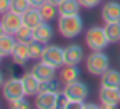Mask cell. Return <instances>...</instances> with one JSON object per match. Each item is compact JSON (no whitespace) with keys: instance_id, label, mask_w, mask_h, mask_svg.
Returning <instances> with one entry per match:
<instances>
[{"instance_id":"cell-10","label":"cell","mask_w":120,"mask_h":109,"mask_svg":"<svg viewBox=\"0 0 120 109\" xmlns=\"http://www.w3.org/2000/svg\"><path fill=\"white\" fill-rule=\"evenodd\" d=\"M84 58V50L81 46L78 44H71L67 46L64 49V61L65 65H78Z\"/></svg>"},{"instance_id":"cell-35","label":"cell","mask_w":120,"mask_h":109,"mask_svg":"<svg viewBox=\"0 0 120 109\" xmlns=\"http://www.w3.org/2000/svg\"><path fill=\"white\" fill-rule=\"evenodd\" d=\"M6 33V30H5V27H3V24H2V21H0V36H3Z\"/></svg>"},{"instance_id":"cell-18","label":"cell","mask_w":120,"mask_h":109,"mask_svg":"<svg viewBox=\"0 0 120 109\" xmlns=\"http://www.w3.org/2000/svg\"><path fill=\"white\" fill-rule=\"evenodd\" d=\"M15 44H17V39L11 33H5L3 36H0V55H2V58L11 56Z\"/></svg>"},{"instance_id":"cell-4","label":"cell","mask_w":120,"mask_h":109,"mask_svg":"<svg viewBox=\"0 0 120 109\" xmlns=\"http://www.w3.org/2000/svg\"><path fill=\"white\" fill-rule=\"evenodd\" d=\"M2 92H3V97L9 103L18 100V98H23L26 94H24L21 77H11V79H8L2 86Z\"/></svg>"},{"instance_id":"cell-15","label":"cell","mask_w":120,"mask_h":109,"mask_svg":"<svg viewBox=\"0 0 120 109\" xmlns=\"http://www.w3.org/2000/svg\"><path fill=\"white\" fill-rule=\"evenodd\" d=\"M12 61L17 62V64H21V65H26V62L30 59V55H29V47H27L26 42H18L15 44L14 50H12Z\"/></svg>"},{"instance_id":"cell-17","label":"cell","mask_w":120,"mask_h":109,"mask_svg":"<svg viewBox=\"0 0 120 109\" xmlns=\"http://www.w3.org/2000/svg\"><path fill=\"white\" fill-rule=\"evenodd\" d=\"M52 36H53L52 26H50V24H47L46 21H43L40 26H37L35 29H34V39L43 42V44H47V42L50 41V38H52Z\"/></svg>"},{"instance_id":"cell-9","label":"cell","mask_w":120,"mask_h":109,"mask_svg":"<svg viewBox=\"0 0 120 109\" xmlns=\"http://www.w3.org/2000/svg\"><path fill=\"white\" fill-rule=\"evenodd\" d=\"M59 92H38L35 98V106L38 109H56V102H58Z\"/></svg>"},{"instance_id":"cell-2","label":"cell","mask_w":120,"mask_h":109,"mask_svg":"<svg viewBox=\"0 0 120 109\" xmlns=\"http://www.w3.org/2000/svg\"><path fill=\"white\" fill-rule=\"evenodd\" d=\"M85 42L93 52H102L109 44L108 36L105 33V27L94 26L91 29H88L87 35H85Z\"/></svg>"},{"instance_id":"cell-31","label":"cell","mask_w":120,"mask_h":109,"mask_svg":"<svg viewBox=\"0 0 120 109\" xmlns=\"http://www.w3.org/2000/svg\"><path fill=\"white\" fill-rule=\"evenodd\" d=\"M11 9V0H0V15Z\"/></svg>"},{"instance_id":"cell-8","label":"cell","mask_w":120,"mask_h":109,"mask_svg":"<svg viewBox=\"0 0 120 109\" xmlns=\"http://www.w3.org/2000/svg\"><path fill=\"white\" fill-rule=\"evenodd\" d=\"M55 70H56L55 67H52V65H49V64L41 61V62H37V64L34 65L30 73H32L40 82H44V80H50V79L55 77Z\"/></svg>"},{"instance_id":"cell-11","label":"cell","mask_w":120,"mask_h":109,"mask_svg":"<svg viewBox=\"0 0 120 109\" xmlns=\"http://www.w3.org/2000/svg\"><path fill=\"white\" fill-rule=\"evenodd\" d=\"M99 98L102 102V105H117L120 103V88L100 86Z\"/></svg>"},{"instance_id":"cell-39","label":"cell","mask_w":120,"mask_h":109,"mask_svg":"<svg viewBox=\"0 0 120 109\" xmlns=\"http://www.w3.org/2000/svg\"><path fill=\"white\" fill-rule=\"evenodd\" d=\"M0 61H2V55H0Z\"/></svg>"},{"instance_id":"cell-38","label":"cell","mask_w":120,"mask_h":109,"mask_svg":"<svg viewBox=\"0 0 120 109\" xmlns=\"http://www.w3.org/2000/svg\"><path fill=\"white\" fill-rule=\"evenodd\" d=\"M3 83H5V79H3V74L0 73V88L3 86Z\"/></svg>"},{"instance_id":"cell-6","label":"cell","mask_w":120,"mask_h":109,"mask_svg":"<svg viewBox=\"0 0 120 109\" xmlns=\"http://www.w3.org/2000/svg\"><path fill=\"white\" fill-rule=\"evenodd\" d=\"M62 92L70 102H84L88 95V88L85 83L79 82V80H75V82L65 83Z\"/></svg>"},{"instance_id":"cell-29","label":"cell","mask_w":120,"mask_h":109,"mask_svg":"<svg viewBox=\"0 0 120 109\" xmlns=\"http://www.w3.org/2000/svg\"><path fill=\"white\" fill-rule=\"evenodd\" d=\"M68 102L70 100L64 95V92H59L58 94V102H56V109H67Z\"/></svg>"},{"instance_id":"cell-36","label":"cell","mask_w":120,"mask_h":109,"mask_svg":"<svg viewBox=\"0 0 120 109\" xmlns=\"http://www.w3.org/2000/svg\"><path fill=\"white\" fill-rule=\"evenodd\" d=\"M47 2H49V3H52V5H55V6H58L59 3L62 2V0H47Z\"/></svg>"},{"instance_id":"cell-14","label":"cell","mask_w":120,"mask_h":109,"mask_svg":"<svg viewBox=\"0 0 120 109\" xmlns=\"http://www.w3.org/2000/svg\"><path fill=\"white\" fill-rule=\"evenodd\" d=\"M44 21V18L41 17V12L38 8H29L26 12L23 14V24H26L27 27L30 29H35L37 26H40L41 23Z\"/></svg>"},{"instance_id":"cell-33","label":"cell","mask_w":120,"mask_h":109,"mask_svg":"<svg viewBox=\"0 0 120 109\" xmlns=\"http://www.w3.org/2000/svg\"><path fill=\"white\" fill-rule=\"evenodd\" d=\"M47 0H29V3H30V6H34V8H40L43 3H46Z\"/></svg>"},{"instance_id":"cell-34","label":"cell","mask_w":120,"mask_h":109,"mask_svg":"<svg viewBox=\"0 0 120 109\" xmlns=\"http://www.w3.org/2000/svg\"><path fill=\"white\" fill-rule=\"evenodd\" d=\"M99 105H91V103H84V109H97Z\"/></svg>"},{"instance_id":"cell-22","label":"cell","mask_w":120,"mask_h":109,"mask_svg":"<svg viewBox=\"0 0 120 109\" xmlns=\"http://www.w3.org/2000/svg\"><path fill=\"white\" fill-rule=\"evenodd\" d=\"M105 33H106V36H108V41L109 42H117V41H120V21L106 23Z\"/></svg>"},{"instance_id":"cell-25","label":"cell","mask_w":120,"mask_h":109,"mask_svg":"<svg viewBox=\"0 0 120 109\" xmlns=\"http://www.w3.org/2000/svg\"><path fill=\"white\" fill-rule=\"evenodd\" d=\"M27 47H29V55H30V59H41V55L44 52V47L46 46L43 42L37 41V39H32V41L27 42Z\"/></svg>"},{"instance_id":"cell-13","label":"cell","mask_w":120,"mask_h":109,"mask_svg":"<svg viewBox=\"0 0 120 109\" xmlns=\"http://www.w3.org/2000/svg\"><path fill=\"white\" fill-rule=\"evenodd\" d=\"M21 82H23V88H24V94L27 97H32L37 95L40 92V80L34 76L32 73H24L21 77Z\"/></svg>"},{"instance_id":"cell-19","label":"cell","mask_w":120,"mask_h":109,"mask_svg":"<svg viewBox=\"0 0 120 109\" xmlns=\"http://www.w3.org/2000/svg\"><path fill=\"white\" fill-rule=\"evenodd\" d=\"M79 74H81V71L76 65H65V67H62V70L59 71V80L65 85V83L78 80Z\"/></svg>"},{"instance_id":"cell-7","label":"cell","mask_w":120,"mask_h":109,"mask_svg":"<svg viewBox=\"0 0 120 109\" xmlns=\"http://www.w3.org/2000/svg\"><path fill=\"white\" fill-rule=\"evenodd\" d=\"M2 24L5 27L6 33H11L14 35L21 26H23V15L21 14H17V12H12V11H8L2 15Z\"/></svg>"},{"instance_id":"cell-20","label":"cell","mask_w":120,"mask_h":109,"mask_svg":"<svg viewBox=\"0 0 120 109\" xmlns=\"http://www.w3.org/2000/svg\"><path fill=\"white\" fill-rule=\"evenodd\" d=\"M81 3L78 0H62L58 5V12L59 15H75L79 14Z\"/></svg>"},{"instance_id":"cell-5","label":"cell","mask_w":120,"mask_h":109,"mask_svg":"<svg viewBox=\"0 0 120 109\" xmlns=\"http://www.w3.org/2000/svg\"><path fill=\"white\" fill-rule=\"evenodd\" d=\"M41 61L52 65V67H55V68L62 67V65H65L64 49L58 47V46H46L43 55H41Z\"/></svg>"},{"instance_id":"cell-24","label":"cell","mask_w":120,"mask_h":109,"mask_svg":"<svg viewBox=\"0 0 120 109\" xmlns=\"http://www.w3.org/2000/svg\"><path fill=\"white\" fill-rule=\"evenodd\" d=\"M61 80H56L55 77L50 80H44V82L40 83V92H46V91H50V92H61Z\"/></svg>"},{"instance_id":"cell-1","label":"cell","mask_w":120,"mask_h":109,"mask_svg":"<svg viewBox=\"0 0 120 109\" xmlns=\"http://www.w3.org/2000/svg\"><path fill=\"white\" fill-rule=\"evenodd\" d=\"M82 18L79 17V14L75 15H61L58 20V29L64 38H75L82 32Z\"/></svg>"},{"instance_id":"cell-37","label":"cell","mask_w":120,"mask_h":109,"mask_svg":"<svg viewBox=\"0 0 120 109\" xmlns=\"http://www.w3.org/2000/svg\"><path fill=\"white\" fill-rule=\"evenodd\" d=\"M102 106L105 108V109H114L116 106H117V105H102Z\"/></svg>"},{"instance_id":"cell-26","label":"cell","mask_w":120,"mask_h":109,"mask_svg":"<svg viewBox=\"0 0 120 109\" xmlns=\"http://www.w3.org/2000/svg\"><path fill=\"white\" fill-rule=\"evenodd\" d=\"M29 8H32L30 3H29V0H11V9H9V11L23 15Z\"/></svg>"},{"instance_id":"cell-12","label":"cell","mask_w":120,"mask_h":109,"mask_svg":"<svg viewBox=\"0 0 120 109\" xmlns=\"http://www.w3.org/2000/svg\"><path fill=\"white\" fill-rule=\"evenodd\" d=\"M102 18L105 23L120 21V3L108 2L102 6Z\"/></svg>"},{"instance_id":"cell-16","label":"cell","mask_w":120,"mask_h":109,"mask_svg":"<svg viewBox=\"0 0 120 109\" xmlns=\"http://www.w3.org/2000/svg\"><path fill=\"white\" fill-rule=\"evenodd\" d=\"M100 86H111V88H120V71L108 68L100 76Z\"/></svg>"},{"instance_id":"cell-32","label":"cell","mask_w":120,"mask_h":109,"mask_svg":"<svg viewBox=\"0 0 120 109\" xmlns=\"http://www.w3.org/2000/svg\"><path fill=\"white\" fill-rule=\"evenodd\" d=\"M67 109H84V102H68Z\"/></svg>"},{"instance_id":"cell-23","label":"cell","mask_w":120,"mask_h":109,"mask_svg":"<svg viewBox=\"0 0 120 109\" xmlns=\"http://www.w3.org/2000/svg\"><path fill=\"white\" fill-rule=\"evenodd\" d=\"M14 36H15V39H17L18 42H26L27 44L29 41L34 39V29H30V27H27L26 24H23V26L14 33Z\"/></svg>"},{"instance_id":"cell-27","label":"cell","mask_w":120,"mask_h":109,"mask_svg":"<svg viewBox=\"0 0 120 109\" xmlns=\"http://www.w3.org/2000/svg\"><path fill=\"white\" fill-rule=\"evenodd\" d=\"M26 73L21 64H17V62H12L9 65V74L11 77H23V74Z\"/></svg>"},{"instance_id":"cell-3","label":"cell","mask_w":120,"mask_h":109,"mask_svg":"<svg viewBox=\"0 0 120 109\" xmlns=\"http://www.w3.org/2000/svg\"><path fill=\"white\" fill-rule=\"evenodd\" d=\"M109 68V59L102 52H93L87 58V71L93 76H102Z\"/></svg>"},{"instance_id":"cell-30","label":"cell","mask_w":120,"mask_h":109,"mask_svg":"<svg viewBox=\"0 0 120 109\" xmlns=\"http://www.w3.org/2000/svg\"><path fill=\"white\" fill-rule=\"evenodd\" d=\"M78 2L81 3V6H84V8H87V9H91V8L99 5L100 0H78Z\"/></svg>"},{"instance_id":"cell-28","label":"cell","mask_w":120,"mask_h":109,"mask_svg":"<svg viewBox=\"0 0 120 109\" xmlns=\"http://www.w3.org/2000/svg\"><path fill=\"white\" fill-rule=\"evenodd\" d=\"M9 108H14V109H29L30 105H29V102H26L24 97H23V98H18V100H15V102H11V103H9Z\"/></svg>"},{"instance_id":"cell-21","label":"cell","mask_w":120,"mask_h":109,"mask_svg":"<svg viewBox=\"0 0 120 109\" xmlns=\"http://www.w3.org/2000/svg\"><path fill=\"white\" fill-rule=\"evenodd\" d=\"M38 9H40V12H41V17L44 18V21H52L53 18L59 14V12H58V6L52 5V3H49V2L43 3Z\"/></svg>"}]
</instances>
